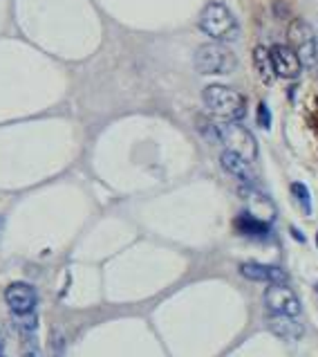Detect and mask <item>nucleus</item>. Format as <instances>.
I'll return each instance as SVG.
<instances>
[{
  "mask_svg": "<svg viewBox=\"0 0 318 357\" xmlns=\"http://www.w3.org/2000/svg\"><path fill=\"white\" fill-rule=\"evenodd\" d=\"M5 301L14 314H25V312H34L38 303V294L29 283L16 281L5 290Z\"/></svg>",
  "mask_w": 318,
  "mask_h": 357,
  "instance_id": "nucleus-9",
  "label": "nucleus"
},
{
  "mask_svg": "<svg viewBox=\"0 0 318 357\" xmlns=\"http://www.w3.org/2000/svg\"><path fill=\"white\" fill-rule=\"evenodd\" d=\"M292 193H294V198L296 202L303 207L305 213H312V198H310V191H307L305 185H301V182H294L292 185Z\"/></svg>",
  "mask_w": 318,
  "mask_h": 357,
  "instance_id": "nucleus-15",
  "label": "nucleus"
},
{
  "mask_svg": "<svg viewBox=\"0 0 318 357\" xmlns=\"http://www.w3.org/2000/svg\"><path fill=\"white\" fill-rule=\"evenodd\" d=\"M269 56H271V66H273V75L276 77H283V79H296L301 75L303 63L299 54L294 52L289 45H273L269 50Z\"/></svg>",
  "mask_w": 318,
  "mask_h": 357,
  "instance_id": "nucleus-8",
  "label": "nucleus"
},
{
  "mask_svg": "<svg viewBox=\"0 0 318 357\" xmlns=\"http://www.w3.org/2000/svg\"><path fill=\"white\" fill-rule=\"evenodd\" d=\"M14 324L20 335H34L36 326H38V317L36 312H25V314H14Z\"/></svg>",
  "mask_w": 318,
  "mask_h": 357,
  "instance_id": "nucleus-14",
  "label": "nucleus"
},
{
  "mask_svg": "<svg viewBox=\"0 0 318 357\" xmlns=\"http://www.w3.org/2000/svg\"><path fill=\"white\" fill-rule=\"evenodd\" d=\"M200 29L213 40H220V43L238 38V32H240L238 20L229 12V7L222 3H209L202 9Z\"/></svg>",
  "mask_w": 318,
  "mask_h": 357,
  "instance_id": "nucleus-2",
  "label": "nucleus"
},
{
  "mask_svg": "<svg viewBox=\"0 0 318 357\" xmlns=\"http://www.w3.org/2000/svg\"><path fill=\"white\" fill-rule=\"evenodd\" d=\"M258 124H260L262 128H269V126H271V119H269V108H267L264 104H260V108H258Z\"/></svg>",
  "mask_w": 318,
  "mask_h": 357,
  "instance_id": "nucleus-16",
  "label": "nucleus"
},
{
  "mask_svg": "<svg viewBox=\"0 0 318 357\" xmlns=\"http://www.w3.org/2000/svg\"><path fill=\"white\" fill-rule=\"evenodd\" d=\"M240 274L244 279L255 281V283H285L287 285V272L283 268H276V265H262V263H242L240 265Z\"/></svg>",
  "mask_w": 318,
  "mask_h": 357,
  "instance_id": "nucleus-11",
  "label": "nucleus"
},
{
  "mask_svg": "<svg viewBox=\"0 0 318 357\" xmlns=\"http://www.w3.org/2000/svg\"><path fill=\"white\" fill-rule=\"evenodd\" d=\"M240 198L247 202V216L262 222V225H269V222L276 218V205L271 202L269 196H264L260 189L249 187V185H242L238 189Z\"/></svg>",
  "mask_w": 318,
  "mask_h": 357,
  "instance_id": "nucleus-7",
  "label": "nucleus"
},
{
  "mask_svg": "<svg viewBox=\"0 0 318 357\" xmlns=\"http://www.w3.org/2000/svg\"><path fill=\"white\" fill-rule=\"evenodd\" d=\"M253 66H255V73H258L262 84H271L273 81V66H271V56H269V50L258 45L253 50Z\"/></svg>",
  "mask_w": 318,
  "mask_h": 357,
  "instance_id": "nucleus-13",
  "label": "nucleus"
},
{
  "mask_svg": "<svg viewBox=\"0 0 318 357\" xmlns=\"http://www.w3.org/2000/svg\"><path fill=\"white\" fill-rule=\"evenodd\" d=\"M264 305L269 314H287V317H299L301 314V301L294 294V290L287 288L285 283L269 285L264 290Z\"/></svg>",
  "mask_w": 318,
  "mask_h": 357,
  "instance_id": "nucleus-6",
  "label": "nucleus"
},
{
  "mask_svg": "<svg viewBox=\"0 0 318 357\" xmlns=\"http://www.w3.org/2000/svg\"><path fill=\"white\" fill-rule=\"evenodd\" d=\"M218 130H220V142L227 146V151H231L235 155H240L249 162L258 158V142H255L251 132L244 126H240L238 121H224V124H218Z\"/></svg>",
  "mask_w": 318,
  "mask_h": 357,
  "instance_id": "nucleus-5",
  "label": "nucleus"
},
{
  "mask_svg": "<svg viewBox=\"0 0 318 357\" xmlns=\"http://www.w3.org/2000/svg\"><path fill=\"white\" fill-rule=\"evenodd\" d=\"M269 331L285 342H299L305 335V326L296 317H287V314H269L267 317Z\"/></svg>",
  "mask_w": 318,
  "mask_h": 357,
  "instance_id": "nucleus-12",
  "label": "nucleus"
},
{
  "mask_svg": "<svg viewBox=\"0 0 318 357\" xmlns=\"http://www.w3.org/2000/svg\"><path fill=\"white\" fill-rule=\"evenodd\" d=\"M193 63L200 75H231L238 68V59H235V54L227 45L207 43L198 47Z\"/></svg>",
  "mask_w": 318,
  "mask_h": 357,
  "instance_id": "nucleus-3",
  "label": "nucleus"
},
{
  "mask_svg": "<svg viewBox=\"0 0 318 357\" xmlns=\"http://www.w3.org/2000/svg\"><path fill=\"white\" fill-rule=\"evenodd\" d=\"M287 43L299 54L301 63L305 68H314L318 63V43L316 34L310 27V23L303 18H294L289 27H287Z\"/></svg>",
  "mask_w": 318,
  "mask_h": 357,
  "instance_id": "nucleus-4",
  "label": "nucleus"
},
{
  "mask_svg": "<svg viewBox=\"0 0 318 357\" xmlns=\"http://www.w3.org/2000/svg\"><path fill=\"white\" fill-rule=\"evenodd\" d=\"M202 101L207 110L222 121H240L247 115V97L235 88L211 84L202 90Z\"/></svg>",
  "mask_w": 318,
  "mask_h": 357,
  "instance_id": "nucleus-1",
  "label": "nucleus"
},
{
  "mask_svg": "<svg viewBox=\"0 0 318 357\" xmlns=\"http://www.w3.org/2000/svg\"><path fill=\"white\" fill-rule=\"evenodd\" d=\"M316 294H318V283H316Z\"/></svg>",
  "mask_w": 318,
  "mask_h": 357,
  "instance_id": "nucleus-17",
  "label": "nucleus"
},
{
  "mask_svg": "<svg viewBox=\"0 0 318 357\" xmlns=\"http://www.w3.org/2000/svg\"><path fill=\"white\" fill-rule=\"evenodd\" d=\"M220 165H222L224 171L229 173V176H233L235 180H238L240 185L253 187L255 182H258V176H255L251 162L240 158V155H235V153H231V151H224L222 153V155H220Z\"/></svg>",
  "mask_w": 318,
  "mask_h": 357,
  "instance_id": "nucleus-10",
  "label": "nucleus"
},
{
  "mask_svg": "<svg viewBox=\"0 0 318 357\" xmlns=\"http://www.w3.org/2000/svg\"><path fill=\"white\" fill-rule=\"evenodd\" d=\"M316 245H318V234H316Z\"/></svg>",
  "mask_w": 318,
  "mask_h": 357,
  "instance_id": "nucleus-18",
  "label": "nucleus"
}]
</instances>
